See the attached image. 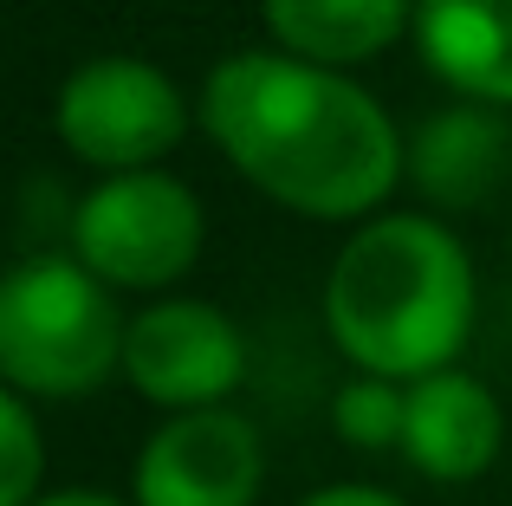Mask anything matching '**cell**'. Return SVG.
<instances>
[{"mask_svg": "<svg viewBox=\"0 0 512 506\" xmlns=\"http://www.w3.org/2000/svg\"><path fill=\"white\" fill-rule=\"evenodd\" d=\"M65 253H78L117 299L182 292L208 253V202L169 163L91 176L65 215Z\"/></svg>", "mask_w": 512, "mask_h": 506, "instance_id": "obj_4", "label": "cell"}, {"mask_svg": "<svg viewBox=\"0 0 512 506\" xmlns=\"http://www.w3.org/2000/svg\"><path fill=\"white\" fill-rule=\"evenodd\" d=\"M299 506H409V500H402L396 487H383V481H325Z\"/></svg>", "mask_w": 512, "mask_h": 506, "instance_id": "obj_14", "label": "cell"}, {"mask_svg": "<svg viewBox=\"0 0 512 506\" xmlns=\"http://www.w3.org/2000/svg\"><path fill=\"white\" fill-rule=\"evenodd\" d=\"M506 241H512V234H506Z\"/></svg>", "mask_w": 512, "mask_h": 506, "instance_id": "obj_16", "label": "cell"}, {"mask_svg": "<svg viewBox=\"0 0 512 506\" xmlns=\"http://www.w3.org/2000/svg\"><path fill=\"white\" fill-rule=\"evenodd\" d=\"M402 189H415V208L441 221H461L493 208L512 189V124L500 104L448 98L409 130L402 150Z\"/></svg>", "mask_w": 512, "mask_h": 506, "instance_id": "obj_8", "label": "cell"}, {"mask_svg": "<svg viewBox=\"0 0 512 506\" xmlns=\"http://www.w3.org/2000/svg\"><path fill=\"white\" fill-rule=\"evenodd\" d=\"M33 506H130V494H111V487H46Z\"/></svg>", "mask_w": 512, "mask_h": 506, "instance_id": "obj_15", "label": "cell"}, {"mask_svg": "<svg viewBox=\"0 0 512 506\" xmlns=\"http://www.w3.org/2000/svg\"><path fill=\"white\" fill-rule=\"evenodd\" d=\"M195 130L260 202L312 228H357L402 195L409 130L363 72L234 46L201 72Z\"/></svg>", "mask_w": 512, "mask_h": 506, "instance_id": "obj_1", "label": "cell"}, {"mask_svg": "<svg viewBox=\"0 0 512 506\" xmlns=\"http://www.w3.org/2000/svg\"><path fill=\"white\" fill-rule=\"evenodd\" d=\"M130 305L78 253H20L0 266V383L26 403H85L124 364Z\"/></svg>", "mask_w": 512, "mask_h": 506, "instance_id": "obj_3", "label": "cell"}, {"mask_svg": "<svg viewBox=\"0 0 512 506\" xmlns=\"http://www.w3.org/2000/svg\"><path fill=\"white\" fill-rule=\"evenodd\" d=\"M266 46L292 59L331 65V72H363L409 46L415 0H260Z\"/></svg>", "mask_w": 512, "mask_h": 506, "instance_id": "obj_11", "label": "cell"}, {"mask_svg": "<svg viewBox=\"0 0 512 506\" xmlns=\"http://www.w3.org/2000/svg\"><path fill=\"white\" fill-rule=\"evenodd\" d=\"M247 370V331L227 305L201 299V292H156V299L130 305L117 383L137 403L163 409V416L169 409H214L240 396Z\"/></svg>", "mask_w": 512, "mask_h": 506, "instance_id": "obj_6", "label": "cell"}, {"mask_svg": "<svg viewBox=\"0 0 512 506\" xmlns=\"http://www.w3.org/2000/svg\"><path fill=\"white\" fill-rule=\"evenodd\" d=\"M506 455V403L480 370L448 364L409 383L402 409V448L396 461L435 487H467L487 481Z\"/></svg>", "mask_w": 512, "mask_h": 506, "instance_id": "obj_9", "label": "cell"}, {"mask_svg": "<svg viewBox=\"0 0 512 506\" xmlns=\"http://www.w3.org/2000/svg\"><path fill=\"white\" fill-rule=\"evenodd\" d=\"M402 409H409V383L350 370L338 390H331V429L357 455H396L402 448Z\"/></svg>", "mask_w": 512, "mask_h": 506, "instance_id": "obj_12", "label": "cell"}, {"mask_svg": "<svg viewBox=\"0 0 512 506\" xmlns=\"http://www.w3.org/2000/svg\"><path fill=\"white\" fill-rule=\"evenodd\" d=\"M46 494V422L39 403L0 383V506H33Z\"/></svg>", "mask_w": 512, "mask_h": 506, "instance_id": "obj_13", "label": "cell"}, {"mask_svg": "<svg viewBox=\"0 0 512 506\" xmlns=\"http://www.w3.org/2000/svg\"><path fill=\"white\" fill-rule=\"evenodd\" d=\"M318 318L344 370L415 383L467 357L480 325V266L454 221L383 208L344 228L318 286Z\"/></svg>", "mask_w": 512, "mask_h": 506, "instance_id": "obj_2", "label": "cell"}, {"mask_svg": "<svg viewBox=\"0 0 512 506\" xmlns=\"http://www.w3.org/2000/svg\"><path fill=\"white\" fill-rule=\"evenodd\" d=\"M409 46L448 98L512 111V0H415Z\"/></svg>", "mask_w": 512, "mask_h": 506, "instance_id": "obj_10", "label": "cell"}, {"mask_svg": "<svg viewBox=\"0 0 512 506\" xmlns=\"http://www.w3.org/2000/svg\"><path fill=\"white\" fill-rule=\"evenodd\" d=\"M52 137L91 176L163 169L195 137V91L143 52H91L52 91Z\"/></svg>", "mask_w": 512, "mask_h": 506, "instance_id": "obj_5", "label": "cell"}, {"mask_svg": "<svg viewBox=\"0 0 512 506\" xmlns=\"http://www.w3.org/2000/svg\"><path fill=\"white\" fill-rule=\"evenodd\" d=\"M130 506H260L266 435L247 409H169L130 455Z\"/></svg>", "mask_w": 512, "mask_h": 506, "instance_id": "obj_7", "label": "cell"}]
</instances>
